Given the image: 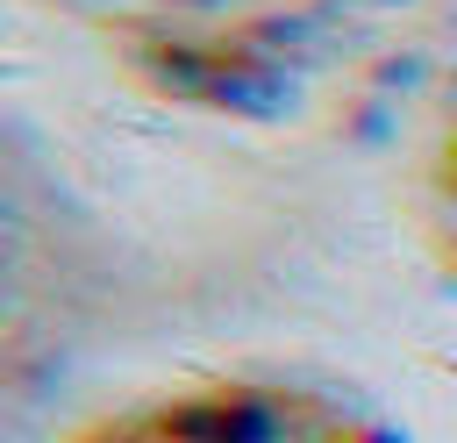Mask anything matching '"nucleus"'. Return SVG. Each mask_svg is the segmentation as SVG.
<instances>
[{
  "label": "nucleus",
  "mask_w": 457,
  "mask_h": 443,
  "mask_svg": "<svg viewBox=\"0 0 457 443\" xmlns=\"http://www.w3.org/2000/svg\"><path fill=\"white\" fill-rule=\"evenodd\" d=\"M450 179H457V143H450Z\"/></svg>",
  "instance_id": "2"
},
{
  "label": "nucleus",
  "mask_w": 457,
  "mask_h": 443,
  "mask_svg": "<svg viewBox=\"0 0 457 443\" xmlns=\"http://www.w3.org/2000/svg\"><path fill=\"white\" fill-rule=\"evenodd\" d=\"M93 443H143V436H93Z\"/></svg>",
  "instance_id": "1"
}]
</instances>
